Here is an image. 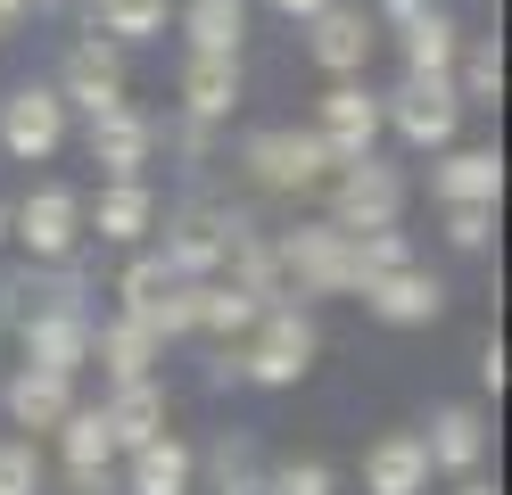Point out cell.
Listing matches in <instances>:
<instances>
[{"mask_svg":"<svg viewBox=\"0 0 512 495\" xmlns=\"http://www.w3.org/2000/svg\"><path fill=\"white\" fill-rule=\"evenodd\" d=\"M100 413H108L116 454H133V446H149V438H166V388H157V380H124V388H116V405H100Z\"/></svg>","mask_w":512,"mask_h":495,"instance_id":"cell-19","label":"cell"},{"mask_svg":"<svg viewBox=\"0 0 512 495\" xmlns=\"http://www.w3.org/2000/svg\"><path fill=\"white\" fill-rule=\"evenodd\" d=\"M248 174L265 182V190H323L331 182V149L314 141V132H256L248 141Z\"/></svg>","mask_w":512,"mask_h":495,"instance_id":"cell-7","label":"cell"},{"mask_svg":"<svg viewBox=\"0 0 512 495\" xmlns=\"http://www.w3.org/2000/svg\"><path fill=\"white\" fill-rule=\"evenodd\" d=\"M372 42H380V17L364 0H323V9L306 17V58L323 66L331 83H356L372 66Z\"/></svg>","mask_w":512,"mask_h":495,"instance_id":"cell-2","label":"cell"},{"mask_svg":"<svg viewBox=\"0 0 512 495\" xmlns=\"http://www.w3.org/2000/svg\"><path fill=\"white\" fill-rule=\"evenodd\" d=\"M190 471H199V454H190L174 429L133 446V495H190Z\"/></svg>","mask_w":512,"mask_h":495,"instance_id":"cell-25","label":"cell"},{"mask_svg":"<svg viewBox=\"0 0 512 495\" xmlns=\"http://www.w3.org/2000/svg\"><path fill=\"white\" fill-rule=\"evenodd\" d=\"M479 388H488V396H504V339H488V347H479Z\"/></svg>","mask_w":512,"mask_h":495,"instance_id":"cell-35","label":"cell"},{"mask_svg":"<svg viewBox=\"0 0 512 495\" xmlns=\"http://www.w3.org/2000/svg\"><path fill=\"white\" fill-rule=\"evenodd\" d=\"M331 207H339V231H397L405 174L380 157H347V165H331Z\"/></svg>","mask_w":512,"mask_h":495,"instance_id":"cell-3","label":"cell"},{"mask_svg":"<svg viewBox=\"0 0 512 495\" xmlns=\"http://www.w3.org/2000/svg\"><path fill=\"white\" fill-rule=\"evenodd\" d=\"M223 256H232V223H223V215H207V207L174 215V231H166V273H174V281L215 273Z\"/></svg>","mask_w":512,"mask_h":495,"instance_id":"cell-18","label":"cell"},{"mask_svg":"<svg viewBox=\"0 0 512 495\" xmlns=\"http://www.w3.org/2000/svg\"><path fill=\"white\" fill-rule=\"evenodd\" d=\"M182 33H190V50H199V58H240V42H248V0H190V9H182Z\"/></svg>","mask_w":512,"mask_h":495,"instance_id":"cell-24","label":"cell"},{"mask_svg":"<svg viewBox=\"0 0 512 495\" xmlns=\"http://www.w3.org/2000/svg\"><path fill=\"white\" fill-rule=\"evenodd\" d=\"M25 363H42V372H83L91 363V314L75 297H58V306L25 322Z\"/></svg>","mask_w":512,"mask_h":495,"instance_id":"cell-12","label":"cell"},{"mask_svg":"<svg viewBox=\"0 0 512 495\" xmlns=\"http://www.w3.org/2000/svg\"><path fill=\"white\" fill-rule=\"evenodd\" d=\"M0 495H42V454H34V438H0Z\"/></svg>","mask_w":512,"mask_h":495,"instance_id":"cell-32","label":"cell"},{"mask_svg":"<svg viewBox=\"0 0 512 495\" xmlns=\"http://www.w3.org/2000/svg\"><path fill=\"white\" fill-rule=\"evenodd\" d=\"M314 141L331 149V165L372 157V141H380V91H364V83H331V91H323V116H314Z\"/></svg>","mask_w":512,"mask_h":495,"instance_id":"cell-8","label":"cell"},{"mask_svg":"<svg viewBox=\"0 0 512 495\" xmlns=\"http://www.w3.org/2000/svg\"><path fill=\"white\" fill-rule=\"evenodd\" d=\"M422 9H430V0H389V17H397V25H405V17H422Z\"/></svg>","mask_w":512,"mask_h":495,"instance_id":"cell-38","label":"cell"},{"mask_svg":"<svg viewBox=\"0 0 512 495\" xmlns=\"http://www.w3.org/2000/svg\"><path fill=\"white\" fill-rule=\"evenodd\" d=\"M446 240H455L463 256H479L496 240V207H446Z\"/></svg>","mask_w":512,"mask_h":495,"instance_id":"cell-34","label":"cell"},{"mask_svg":"<svg viewBox=\"0 0 512 495\" xmlns=\"http://www.w3.org/2000/svg\"><path fill=\"white\" fill-rule=\"evenodd\" d=\"M265 9H281V17H298V25H306L314 9H323V0H265Z\"/></svg>","mask_w":512,"mask_h":495,"instance_id":"cell-36","label":"cell"},{"mask_svg":"<svg viewBox=\"0 0 512 495\" xmlns=\"http://www.w3.org/2000/svg\"><path fill=\"white\" fill-rule=\"evenodd\" d=\"M25 9H34V0H0V33H17V25H25Z\"/></svg>","mask_w":512,"mask_h":495,"instance_id":"cell-37","label":"cell"},{"mask_svg":"<svg viewBox=\"0 0 512 495\" xmlns=\"http://www.w3.org/2000/svg\"><path fill=\"white\" fill-rule=\"evenodd\" d=\"M347 256H356V289L380 281V273H397V264H413L405 231H347Z\"/></svg>","mask_w":512,"mask_h":495,"instance_id":"cell-30","label":"cell"},{"mask_svg":"<svg viewBox=\"0 0 512 495\" xmlns=\"http://www.w3.org/2000/svg\"><path fill=\"white\" fill-rule=\"evenodd\" d=\"M380 124H397V141H413V149H455L463 99H455L446 75H405L389 99H380Z\"/></svg>","mask_w":512,"mask_h":495,"instance_id":"cell-4","label":"cell"},{"mask_svg":"<svg viewBox=\"0 0 512 495\" xmlns=\"http://www.w3.org/2000/svg\"><path fill=\"white\" fill-rule=\"evenodd\" d=\"M149 223H157L149 182H108V190H100V207H91V231H100V240H116V248H141V240H149Z\"/></svg>","mask_w":512,"mask_h":495,"instance_id":"cell-22","label":"cell"},{"mask_svg":"<svg viewBox=\"0 0 512 495\" xmlns=\"http://www.w3.org/2000/svg\"><path fill=\"white\" fill-rule=\"evenodd\" d=\"M182 108L199 116V124H223L240 108V58H199L190 50V66H182Z\"/></svg>","mask_w":512,"mask_h":495,"instance_id":"cell-20","label":"cell"},{"mask_svg":"<svg viewBox=\"0 0 512 495\" xmlns=\"http://www.w3.org/2000/svg\"><path fill=\"white\" fill-rule=\"evenodd\" d=\"M58 446H67V471L75 479H100L116 462V438H108V413L100 405H75L67 421H58Z\"/></svg>","mask_w":512,"mask_h":495,"instance_id":"cell-26","label":"cell"},{"mask_svg":"<svg viewBox=\"0 0 512 495\" xmlns=\"http://www.w3.org/2000/svg\"><path fill=\"white\" fill-rule=\"evenodd\" d=\"M58 99H67V108H83V116L116 108V99H124V58H116V42L83 33V42L67 50V83H58Z\"/></svg>","mask_w":512,"mask_h":495,"instance_id":"cell-14","label":"cell"},{"mask_svg":"<svg viewBox=\"0 0 512 495\" xmlns=\"http://www.w3.org/2000/svg\"><path fill=\"white\" fill-rule=\"evenodd\" d=\"M273 256L290 264L306 289H323V297H331V289H356V256H347V231H339V223H306V231H290Z\"/></svg>","mask_w":512,"mask_h":495,"instance_id":"cell-11","label":"cell"},{"mask_svg":"<svg viewBox=\"0 0 512 495\" xmlns=\"http://www.w3.org/2000/svg\"><path fill=\"white\" fill-rule=\"evenodd\" d=\"M455 66H463V75H446V83H455L463 108H496V99H504V42H496V33H471Z\"/></svg>","mask_w":512,"mask_h":495,"instance_id":"cell-27","label":"cell"},{"mask_svg":"<svg viewBox=\"0 0 512 495\" xmlns=\"http://www.w3.org/2000/svg\"><path fill=\"white\" fill-rule=\"evenodd\" d=\"M430 190L446 198V207H496V198H504V157L496 149H446Z\"/></svg>","mask_w":512,"mask_h":495,"instance_id":"cell-17","label":"cell"},{"mask_svg":"<svg viewBox=\"0 0 512 495\" xmlns=\"http://www.w3.org/2000/svg\"><path fill=\"white\" fill-rule=\"evenodd\" d=\"M0 240H9V207H0Z\"/></svg>","mask_w":512,"mask_h":495,"instance_id":"cell-40","label":"cell"},{"mask_svg":"<svg viewBox=\"0 0 512 495\" xmlns=\"http://www.w3.org/2000/svg\"><path fill=\"white\" fill-rule=\"evenodd\" d=\"M248 330L256 339L232 355V372L256 380V388H298L314 372V355H323V330H314V314H298V306H265Z\"/></svg>","mask_w":512,"mask_h":495,"instance_id":"cell-1","label":"cell"},{"mask_svg":"<svg viewBox=\"0 0 512 495\" xmlns=\"http://www.w3.org/2000/svg\"><path fill=\"white\" fill-rule=\"evenodd\" d=\"M166 289H174L166 256H133V264H124V281H116V297H124V314H133V322H149V314H157V297H166Z\"/></svg>","mask_w":512,"mask_h":495,"instance_id":"cell-31","label":"cell"},{"mask_svg":"<svg viewBox=\"0 0 512 495\" xmlns=\"http://www.w3.org/2000/svg\"><path fill=\"white\" fill-rule=\"evenodd\" d=\"M463 495H496V487H488V479H463Z\"/></svg>","mask_w":512,"mask_h":495,"instance_id":"cell-39","label":"cell"},{"mask_svg":"<svg viewBox=\"0 0 512 495\" xmlns=\"http://www.w3.org/2000/svg\"><path fill=\"white\" fill-rule=\"evenodd\" d=\"M422 454H430V471L479 479V462H488V421H479L471 405H438V413H430V438H422Z\"/></svg>","mask_w":512,"mask_h":495,"instance_id":"cell-16","label":"cell"},{"mask_svg":"<svg viewBox=\"0 0 512 495\" xmlns=\"http://www.w3.org/2000/svg\"><path fill=\"white\" fill-rule=\"evenodd\" d=\"M149 149H157V124L133 108V99H116V108L91 116V165H108V182H141Z\"/></svg>","mask_w":512,"mask_h":495,"instance_id":"cell-10","label":"cell"},{"mask_svg":"<svg viewBox=\"0 0 512 495\" xmlns=\"http://www.w3.org/2000/svg\"><path fill=\"white\" fill-rule=\"evenodd\" d=\"M166 9L174 0H91V33H108L116 50H133L149 33H166Z\"/></svg>","mask_w":512,"mask_h":495,"instance_id":"cell-28","label":"cell"},{"mask_svg":"<svg viewBox=\"0 0 512 495\" xmlns=\"http://www.w3.org/2000/svg\"><path fill=\"white\" fill-rule=\"evenodd\" d=\"M0 405H9V421L34 438V429H58L75 413V372H42V363H17L9 388H0Z\"/></svg>","mask_w":512,"mask_h":495,"instance_id":"cell-13","label":"cell"},{"mask_svg":"<svg viewBox=\"0 0 512 495\" xmlns=\"http://www.w3.org/2000/svg\"><path fill=\"white\" fill-rule=\"evenodd\" d=\"M9 231L25 240L34 264H67L83 240V198L67 182H42V190H25V207H9Z\"/></svg>","mask_w":512,"mask_h":495,"instance_id":"cell-5","label":"cell"},{"mask_svg":"<svg viewBox=\"0 0 512 495\" xmlns=\"http://www.w3.org/2000/svg\"><path fill=\"white\" fill-rule=\"evenodd\" d=\"M364 306H372V322H389V330H422V322L446 314V281L422 273V264H397V273L364 281Z\"/></svg>","mask_w":512,"mask_h":495,"instance_id":"cell-9","label":"cell"},{"mask_svg":"<svg viewBox=\"0 0 512 495\" xmlns=\"http://www.w3.org/2000/svg\"><path fill=\"white\" fill-rule=\"evenodd\" d=\"M157 347H166V339H157L149 322H133V314H116L108 330H91V355L108 363V380H116V388H124V380H149Z\"/></svg>","mask_w":512,"mask_h":495,"instance_id":"cell-21","label":"cell"},{"mask_svg":"<svg viewBox=\"0 0 512 495\" xmlns=\"http://www.w3.org/2000/svg\"><path fill=\"white\" fill-rule=\"evenodd\" d=\"M331 487H339V479H331V462H273L256 495H331Z\"/></svg>","mask_w":512,"mask_h":495,"instance_id":"cell-33","label":"cell"},{"mask_svg":"<svg viewBox=\"0 0 512 495\" xmlns=\"http://www.w3.org/2000/svg\"><path fill=\"white\" fill-rule=\"evenodd\" d=\"M265 314V297L240 289V281H199V330H248Z\"/></svg>","mask_w":512,"mask_h":495,"instance_id":"cell-29","label":"cell"},{"mask_svg":"<svg viewBox=\"0 0 512 495\" xmlns=\"http://www.w3.org/2000/svg\"><path fill=\"white\" fill-rule=\"evenodd\" d=\"M364 495H430L422 429H389V438H372V454H364Z\"/></svg>","mask_w":512,"mask_h":495,"instance_id":"cell-15","label":"cell"},{"mask_svg":"<svg viewBox=\"0 0 512 495\" xmlns=\"http://www.w3.org/2000/svg\"><path fill=\"white\" fill-rule=\"evenodd\" d=\"M58 141H67V99H58V83H25V91L0 99V149L17 165L58 157Z\"/></svg>","mask_w":512,"mask_h":495,"instance_id":"cell-6","label":"cell"},{"mask_svg":"<svg viewBox=\"0 0 512 495\" xmlns=\"http://www.w3.org/2000/svg\"><path fill=\"white\" fill-rule=\"evenodd\" d=\"M455 58H463V25L446 9L405 17V75H455Z\"/></svg>","mask_w":512,"mask_h":495,"instance_id":"cell-23","label":"cell"}]
</instances>
